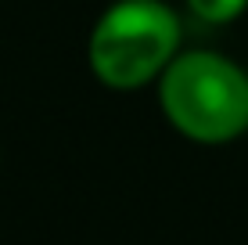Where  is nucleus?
Instances as JSON below:
<instances>
[{
    "label": "nucleus",
    "mask_w": 248,
    "mask_h": 245,
    "mask_svg": "<svg viewBox=\"0 0 248 245\" xmlns=\"http://www.w3.org/2000/svg\"><path fill=\"white\" fill-rule=\"evenodd\" d=\"M166 123L194 145L248 133V72L216 50H180L155 80Z\"/></svg>",
    "instance_id": "1"
},
{
    "label": "nucleus",
    "mask_w": 248,
    "mask_h": 245,
    "mask_svg": "<svg viewBox=\"0 0 248 245\" xmlns=\"http://www.w3.org/2000/svg\"><path fill=\"white\" fill-rule=\"evenodd\" d=\"M180 54V15L166 0H115L87 40V62L108 90H140Z\"/></svg>",
    "instance_id": "2"
},
{
    "label": "nucleus",
    "mask_w": 248,
    "mask_h": 245,
    "mask_svg": "<svg viewBox=\"0 0 248 245\" xmlns=\"http://www.w3.org/2000/svg\"><path fill=\"white\" fill-rule=\"evenodd\" d=\"M187 7H191L194 18L209 25H227L248 11V0H187Z\"/></svg>",
    "instance_id": "3"
}]
</instances>
